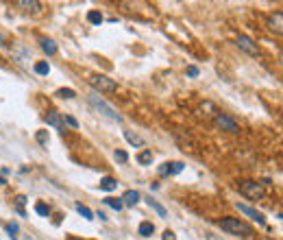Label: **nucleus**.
<instances>
[{
  "label": "nucleus",
  "instance_id": "f257e3e1",
  "mask_svg": "<svg viewBox=\"0 0 283 240\" xmlns=\"http://www.w3.org/2000/svg\"><path fill=\"white\" fill-rule=\"evenodd\" d=\"M87 101H90V105L94 107L98 114H102V116H107V118L116 120V122H122V116H120V114H118V112H116V109H113L111 105H109L107 101H102L98 92H92V94L87 96Z\"/></svg>",
  "mask_w": 283,
  "mask_h": 240
},
{
  "label": "nucleus",
  "instance_id": "f03ea898",
  "mask_svg": "<svg viewBox=\"0 0 283 240\" xmlns=\"http://www.w3.org/2000/svg\"><path fill=\"white\" fill-rule=\"evenodd\" d=\"M218 225H220L225 232H231V234H237V236H253V227L246 225L244 221H239V218H231V216H225L222 221H218Z\"/></svg>",
  "mask_w": 283,
  "mask_h": 240
},
{
  "label": "nucleus",
  "instance_id": "7ed1b4c3",
  "mask_svg": "<svg viewBox=\"0 0 283 240\" xmlns=\"http://www.w3.org/2000/svg\"><path fill=\"white\" fill-rule=\"evenodd\" d=\"M90 83L94 85L96 92H116V87H118L116 81L109 79V76H105V74H92Z\"/></svg>",
  "mask_w": 283,
  "mask_h": 240
},
{
  "label": "nucleus",
  "instance_id": "20e7f679",
  "mask_svg": "<svg viewBox=\"0 0 283 240\" xmlns=\"http://www.w3.org/2000/svg\"><path fill=\"white\" fill-rule=\"evenodd\" d=\"M237 188H239V192L244 196H248V199H261V196L266 194V190L261 188V183H257V181H239Z\"/></svg>",
  "mask_w": 283,
  "mask_h": 240
},
{
  "label": "nucleus",
  "instance_id": "39448f33",
  "mask_svg": "<svg viewBox=\"0 0 283 240\" xmlns=\"http://www.w3.org/2000/svg\"><path fill=\"white\" fill-rule=\"evenodd\" d=\"M216 127H220L222 131H229V133H237L239 131V124L233 118H229L227 114H218L216 116Z\"/></svg>",
  "mask_w": 283,
  "mask_h": 240
},
{
  "label": "nucleus",
  "instance_id": "423d86ee",
  "mask_svg": "<svg viewBox=\"0 0 283 240\" xmlns=\"http://www.w3.org/2000/svg\"><path fill=\"white\" fill-rule=\"evenodd\" d=\"M237 46L242 48L244 53H248V55H259L257 44L250 40V37H246V35H239V37H237Z\"/></svg>",
  "mask_w": 283,
  "mask_h": 240
},
{
  "label": "nucleus",
  "instance_id": "0eeeda50",
  "mask_svg": "<svg viewBox=\"0 0 283 240\" xmlns=\"http://www.w3.org/2000/svg\"><path fill=\"white\" fill-rule=\"evenodd\" d=\"M236 207H237V210H239V212H242V214H246L248 218H253V221H255V223H259V225H264V223H266V218H264V216H261V214H259V212H257V210H253V207H250V205H244V203H237Z\"/></svg>",
  "mask_w": 283,
  "mask_h": 240
},
{
  "label": "nucleus",
  "instance_id": "6e6552de",
  "mask_svg": "<svg viewBox=\"0 0 283 240\" xmlns=\"http://www.w3.org/2000/svg\"><path fill=\"white\" fill-rule=\"evenodd\" d=\"M268 26H270V31H275L277 35H281V31H283V13H281V11H277V13L270 15Z\"/></svg>",
  "mask_w": 283,
  "mask_h": 240
},
{
  "label": "nucleus",
  "instance_id": "1a4fd4ad",
  "mask_svg": "<svg viewBox=\"0 0 283 240\" xmlns=\"http://www.w3.org/2000/svg\"><path fill=\"white\" fill-rule=\"evenodd\" d=\"M181 171H183V164L181 162H168V164H163V166L159 168L161 175H177V173H181Z\"/></svg>",
  "mask_w": 283,
  "mask_h": 240
},
{
  "label": "nucleus",
  "instance_id": "9d476101",
  "mask_svg": "<svg viewBox=\"0 0 283 240\" xmlns=\"http://www.w3.org/2000/svg\"><path fill=\"white\" fill-rule=\"evenodd\" d=\"M120 201H122V205H135L140 201V192H138V190H127Z\"/></svg>",
  "mask_w": 283,
  "mask_h": 240
},
{
  "label": "nucleus",
  "instance_id": "9b49d317",
  "mask_svg": "<svg viewBox=\"0 0 283 240\" xmlns=\"http://www.w3.org/2000/svg\"><path fill=\"white\" fill-rule=\"evenodd\" d=\"M18 7H22L24 11H40L42 9V4L37 2V0H18Z\"/></svg>",
  "mask_w": 283,
  "mask_h": 240
},
{
  "label": "nucleus",
  "instance_id": "f8f14e48",
  "mask_svg": "<svg viewBox=\"0 0 283 240\" xmlns=\"http://www.w3.org/2000/svg\"><path fill=\"white\" fill-rule=\"evenodd\" d=\"M118 188V181L113 177H105V179H100V190H105V192H111V190H116Z\"/></svg>",
  "mask_w": 283,
  "mask_h": 240
},
{
  "label": "nucleus",
  "instance_id": "ddd939ff",
  "mask_svg": "<svg viewBox=\"0 0 283 240\" xmlns=\"http://www.w3.org/2000/svg\"><path fill=\"white\" fill-rule=\"evenodd\" d=\"M44 118H46V122H48V124H52V127L61 129V118H59V114H57V112H48Z\"/></svg>",
  "mask_w": 283,
  "mask_h": 240
},
{
  "label": "nucleus",
  "instance_id": "4468645a",
  "mask_svg": "<svg viewBox=\"0 0 283 240\" xmlns=\"http://www.w3.org/2000/svg\"><path fill=\"white\" fill-rule=\"evenodd\" d=\"M76 212H79L83 218H87V221H94V212H92L90 207H85L83 203H76Z\"/></svg>",
  "mask_w": 283,
  "mask_h": 240
},
{
  "label": "nucleus",
  "instance_id": "2eb2a0df",
  "mask_svg": "<svg viewBox=\"0 0 283 240\" xmlns=\"http://www.w3.org/2000/svg\"><path fill=\"white\" fill-rule=\"evenodd\" d=\"M138 162L144 164V166H148V164L152 162V151H150V149H144V151H142L140 155H138Z\"/></svg>",
  "mask_w": 283,
  "mask_h": 240
},
{
  "label": "nucleus",
  "instance_id": "dca6fc26",
  "mask_svg": "<svg viewBox=\"0 0 283 240\" xmlns=\"http://www.w3.org/2000/svg\"><path fill=\"white\" fill-rule=\"evenodd\" d=\"M42 48H44V53H48V55H54V53H57V44H54L52 40H44V42H42Z\"/></svg>",
  "mask_w": 283,
  "mask_h": 240
},
{
  "label": "nucleus",
  "instance_id": "f3484780",
  "mask_svg": "<svg viewBox=\"0 0 283 240\" xmlns=\"http://www.w3.org/2000/svg\"><path fill=\"white\" fill-rule=\"evenodd\" d=\"M152 232H155L152 223H142L140 225V236H152Z\"/></svg>",
  "mask_w": 283,
  "mask_h": 240
},
{
  "label": "nucleus",
  "instance_id": "a211bd4d",
  "mask_svg": "<svg viewBox=\"0 0 283 240\" xmlns=\"http://www.w3.org/2000/svg\"><path fill=\"white\" fill-rule=\"evenodd\" d=\"M148 205H150V207H152V210H155V212H157V214H159L161 218H166V216H168L166 207H163V205H159V203H157V201H152V199H148Z\"/></svg>",
  "mask_w": 283,
  "mask_h": 240
},
{
  "label": "nucleus",
  "instance_id": "6ab92c4d",
  "mask_svg": "<svg viewBox=\"0 0 283 240\" xmlns=\"http://www.w3.org/2000/svg\"><path fill=\"white\" fill-rule=\"evenodd\" d=\"M105 203L109 205V207H113V210H116V212H120V210H122V201H120V199H113V196H107V199H105Z\"/></svg>",
  "mask_w": 283,
  "mask_h": 240
},
{
  "label": "nucleus",
  "instance_id": "aec40b11",
  "mask_svg": "<svg viewBox=\"0 0 283 240\" xmlns=\"http://www.w3.org/2000/svg\"><path fill=\"white\" fill-rule=\"evenodd\" d=\"M124 135H127V140L131 142V144H135V146H142V144H144V140H142L138 133H131V131H127Z\"/></svg>",
  "mask_w": 283,
  "mask_h": 240
},
{
  "label": "nucleus",
  "instance_id": "412c9836",
  "mask_svg": "<svg viewBox=\"0 0 283 240\" xmlns=\"http://www.w3.org/2000/svg\"><path fill=\"white\" fill-rule=\"evenodd\" d=\"M87 20H90L92 24H100V22H102V13H100V11H90V13H87Z\"/></svg>",
  "mask_w": 283,
  "mask_h": 240
},
{
  "label": "nucleus",
  "instance_id": "4be33fe9",
  "mask_svg": "<svg viewBox=\"0 0 283 240\" xmlns=\"http://www.w3.org/2000/svg\"><path fill=\"white\" fill-rule=\"evenodd\" d=\"M57 96H59V98H74L76 92L70 90V87H61V90H57Z\"/></svg>",
  "mask_w": 283,
  "mask_h": 240
},
{
  "label": "nucleus",
  "instance_id": "5701e85b",
  "mask_svg": "<svg viewBox=\"0 0 283 240\" xmlns=\"http://www.w3.org/2000/svg\"><path fill=\"white\" fill-rule=\"evenodd\" d=\"M35 72H37V74H48V72H50V65H48L46 61L35 63Z\"/></svg>",
  "mask_w": 283,
  "mask_h": 240
},
{
  "label": "nucleus",
  "instance_id": "b1692460",
  "mask_svg": "<svg viewBox=\"0 0 283 240\" xmlns=\"http://www.w3.org/2000/svg\"><path fill=\"white\" fill-rule=\"evenodd\" d=\"M35 212H37L40 216H48V214H50V207H48L46 203H37V205H35Z\"/></svg>",
  "mask_w": 283,
  "mask_h": 240
},
{
  "label": "nucleus",
  "instance_id": "393cba45",
  "mask_svg": "<svg viewBox=\"0 0 283 240\" xmlns=\"http://www.w3.org/2000/svg\"><path fill=\"white\" fill-rule=\"evenodd\" d=\"M113 157H116V162H127L129 160V153L127 151H116V153H113Z\"/></svg>",
  "mask_w": 283,
  "mask_h": 240
},
{
  "label": "nucleus",
  "instance_id": "a878e982",
  "mask_svg": "<svg viewBox=\"0 0 283 240\" xmlns=\"http://www.w3.org/2000/svg\"><path fill=\"white\" fill-rule=\"evenodd\" d=\"M63 122L65 124H70V127H79V120H76V118H72V116H65V114H63Z\"/></svg>",
  "mask_w": 283,
  "mask_h": 240
},
{
  "label": "nucleus",
  "instance_id": "bb28decb",
  "mask_svg": "<svg viewBox=\"0 0 283 240\" xmlns=\"http://www.w3.org/2000/svg\"><path fill=\"white\" fill-rule=\"evenodd\" d=\"M7 232L11 234V238H15V234H18V232H20L18 223H9V225H7Z\"/></svg>",
  "mask_w": 283,
  "mask_h": 240
},
{
  "label": "nucleus",
  "instance_id": "cd10ccee",
  "mask_svg": "<svg viewBox=\"0 0 283 240\" xmlns=\"http://www.w3.org/2000/svg\"><path fill=\"white\" fill-rule=\"evenodd\" d=\"M37 142H40V144H48V133L46 131H37Z\"/></svg>",
  "mask_w": 283,
  "mask_h": 240
},
{
  "label": "nucleus",
  "instance_id": "c85d7f7f",
  "mask_svg": "<svg viewBox=\"0 0 283 240\" xmlns=\"http://www.w3.org/2000/svg\"><path fill=\"white\" fill-rule=\"evenodd\" d=\"M188 74H189V76H198V68H196V65H189V68H188Z\"/></svg>",
  "mask_w": 283,
  "mask_h": 240
},
{
  "label": "nucleus",
  "instance_id": "c756f323",
  "mask_svg": "<svg viewBox=\"0 0 283 240\" xmlns=\"http://www.w3.org/2000/svg\"><path fill=\"white\" fill-rule=\"evenodd\" d=\"M205 238H207V240H222V238H218L216 234H211V232H207V234H205Z\"/></svg>",
  "mask_w": 283,
  "mask_h": 240
},
{
  "label": "nucleus",
  "instance_id": "7c9ffc66",
  "mask_svg": "<svg viewBox=\"0 0 283 240\" xmlns=\"http://www.w3.org/2000/svg\"><path fill=\"white\" fill-rule=\"evenodd\" d=\"M163 240H174V234L170 232V229H168V232L163 234Z\"/></svg>",
  "mask_w": 283,
  "mask_h": 240
},
{
  "label": "nucleus",
  "instance_id": "2f4dec72",
  "mask_svg": "<svg viewBox=\"0 0 283 240\" xmlns=\"http://www.w3.org/2000/svg\"><path fill=\"white\" fill-rule=\"evenodd\" d=\"M96 216H98V218H100V221H107V216H105V214H102V212H100V210H98V212H96Z\"/></svg>",
  "mask_w": 283,
  "mask_h": 240
},
{
  "label": "nucleus",
  "instance_id": "473e14b6",
  "mask_svg": "<svg viewBox=\"0 0 283 240\" xmlns=\"http://www.w3.org/2000/svg\"><path fill=\"white\" fill-rule=\"evenodd\" d=\"M0 185H4V177H0Z\"/></svg>",
  "mask_w": 283,
  "mask_h": 240
}]
</instances>
